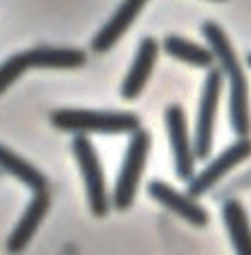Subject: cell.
I'll use <instances>...</instances> for the list:
<instances>
[{"mask_svg":"<svg viewBox=\"0 0 251 255\" xmlns=\"http://www.w3.org/2000/svg\"><path fill=\"white\" fill-rule=\"evenodd\" d=\"M72 154L76 159V166L81 170L85 184V195H88V206L94 217H106L110 211V197L106 188V175L94 143L85 134H76L72 139Z\"/></svg>","mask_w":251,"mask_h":255,"instance_id":"5","label":"cell"},{"mask_svg":"<svg viewBox=\"0 0 251 255\" xmlns=\"http://www.w3.org/2000/svg\"><path fill=\"white\" fill-rule=\"evenodd\" d=\"M202 36L207 38L209 49L213 52L216 61L220 63L222 76L229 81V121L234 132L243 139L251 130V119H249V85L245 70L240 65L238 56L234 52L229 36L225 34L220 25L216 22H204L202 25Z\"/></svg>","mask_w":251,"mask_h":255,"instance_id":"1","label":"cell"},{"mask_svg":"<svg viewBox=\"0 0 251 255\" xmlns=\"http://www.w3.org/2000/svg\"><path fill=\"white\" fill-rule=\"evenodd\" d=\"M164 52L171 54L173 58L182 63H189L193 67H204V70H211L213 63H216V56L209 47H202V45H195L191 40L182 38V36H166L164 38Z\"/></svg>","mask_w":251,"mask_h":255,"instance_id":"15","label":"cell"},{"mask_svg":"<svg viewBox=\"0 0 251 255\" xmlns=\"http://www.w3.org/2000/svg\"><path fill=\"white\" fill-rule=\"evenodd\" d=\"M249 157H251V139L249 136H243V139L234 141L225 152L218 154V157L213 159L202 172H198V175L189 181L186 195L193 197V199L207 195L209 190L222 179V177H227V172H231L238 163H243L245 159H249Z\"/></svg>","mask_w":251,"mask_h":255,"instance_id":"8","label":"cell"},{"mask_svg":"<svg viewBox=\"0 0 251 255\" xmlns=\"http://www.w3.org/2000/svg\"><path fill=\"white\" fill-rule=\"evenodd\" d=\"M222 220L236 255H251V224L247 211L238 199H227L222 204Z\"/></svg>","mask_w":251,"mask_h":255,"instance_id":"13","label":"cell"},{"mask_svg":"<svg viewBox=\"0 0 251 255\" xmlns=\"http://www.w3.org/2000/svg\"><path fill=\"white\" fill-rule=\"evenodd\" d=\"M148 0H124L119 7L115 9L110 18L106 20V25L97 31V36L92 38V49L97 54H103V52H110L119 38L130 29V25L135 22V18L139 16V11L146 7Z\"/></svg>","mask_w":251,"mask_h":255,"instance_id":"12","label":"cell"},{"mask_svg":"<svg viewBox=\"0 0 251 255\" xmlns=\"http://www.w3.org/2000/svg\"><path fill=\"white\" fill-rule=\"evenodd\" d=\"M157 52H159V43L150 36L141 38L139 47H137L135 61H132L130 70H128L124 83H121V97L126 101H135L141 92H144L146 83H148L150 74H153V67L157 63Z\"/></svg>","mask_w":251,"mask_h":255,"instance_id":"11","label":"cell"},{"mask_svg":"<svg viewBox=\"0 0 251 255\" xmlns=\"http://www.w3.org/2000/svg\"><path fill=\"white\" fill-rule=\"evenodd\" d=\"M0 170L9 172L18 181H22L31 193H47V177L34 163H29L27 159H22L20 154H16L11 148L2 143H0Z\"/></svg>","mask_w":251,"mask_h":255,"instance_id":"14","label":"cell"},{"mask_svg":"<svg viewBox=\"0 0 251 255\" xmlns=\"http://www.w3.org/2000/svg\"><path fill=\"white\" fill-rule=\"evenodd\" d=\"M85 65V52L70 47H31L0 63V94L29 70H74Z\"/></svg>","mask_w":251,"mask_h":255,"instance_id":"3","label":"cell"},{"mask_svg":"<svg viewBox=\"0 0 251 255\" xmlns=\"http://www.w3.org/2000/svg\"><path fill=\"white\" fill-rule=\"evenodd\" d=\"M49 206H52L49 193H34V197L29 199L27 208L22 211V215H20V220H18V224L13 226V231L9 233L7 244H4L7 253L18 255V253H22L27 247H29V242L34 240L36 231L40 229V224H43L45 215H47Z\"/></svg>","mask_w":251,"mask_h":255,"instance_id":"10","label":"cell"},{"mask_svg":"<svg viewBox=\"0 0 251 255\" xmlns=\"http://www.w3.org/2000/svg\"><path fill=\"white\" fill-rule=\"evenodd\" d=\"M49 124L61 132L74 134H132L141 130V121L132 112L110 110H79V108H61L49 115Z\"/></svg>","mask_w":251,"mask_h":255,"instance_id":"2","label":"cell"},{"mask_svg":"<svg viewBox=\"0 0 251 255\" xmlns=\"http://www.w3.org/2000/svg\"><path fill=\"white\" fill-rule=\"evenodd\" d=\"M216 2H222V0H216Z\"/></svg>","mask_w":251,"mask_h":255,"instance_id":"17","label":"cell"},{"mask_svg":"<svg viewBox=\"0 0 251 255\" xmlns=\"http://www.w3.org/2000/svg\"><path fill=\"white\" fill-rule=\"evenodd\" d=\"M150 132L146 130H137L130 134L128 148L121 161L119 175L115 181V190H112V206L117 211H128L132 206L137 197V188H139L141 175H144L146 161H148V152H150Z\"/></svg>","mask_w":251,"mask_h":255,"instance_id":"4","label":"cell"},{"mask_svg":"<svg viewBox=\"0 0 251 255\" xmlns=\"http://www.w3.org/2000/svg\"><path fill=\"white\" fill-rule=\"evenodd\" d=\"M164 121H166L168 141H171L173 150V163H175V175L182 181H191L195 177V150L189 136V126H186L184 108L171 103L164 112Z\"/></svg>","mask_w":251,"mask_h":255,"instance_id":"7","label":"cell"},{"mask_svg":"<svg viewBox=\"0 0 251 255\" xmlns=\"http://www.w3.org/2000/svg\"><path fill=\"white\" fill-rule=\"evenodd\" d=\"M148 195L155 199L157 204H162L166 211L175 213L177 217H182L184 222L198 226V229H204L209 224V213L204 206H200L193 197L175 190L173 186H168L166 181L153 179L148 181Z\"/></svg>","mask_w":251,"mask_h":255,"instance_id":"9","label":"cell"},{"mask_svg":"<svg viewBox=\"0 0 251 255\" xmlns=\"http://www.w3.org/2000/svg\"><path fill=\"white\" fill-rule=\"evenodd\" d=\"M247 63H249V67H251V54H249V56H247Z\"/></svg>","mask_w":251,"mask_h":255,"instance_id":"16","label":"cell"},{"mask_svg":"<svg viewBox=\"0 0 251 255\" xmlns=\"http://www.w3.org/2000/svg\"><path fill=\"white\" fill-rule=\"evenodd\" d=\"M222 83H225V76H222L220 67H211L207 79H204L202 101H200L198 124H195V139H193L195 159H209V154H211L213 130H216V117H218V106H220Z\"/></svg>","mask_w":251,"mask_h":255,"instance_id":"6","label":"cell"}]
</instances>
